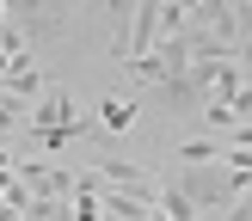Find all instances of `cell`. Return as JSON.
<instances>
[{
  "label": "cell",
  "mask_w": 252,
  "mask_h": 221,
  "mask_svg": "<svg viewBox=\"0 0 252 221\" xmlns=\"http://www.w3.org/2000/svg\"><path fill=\"white\" fill-rule=\"evenodd\" d=\"M154 37H160V6L148 0V6H129V55H123V68H135V61H148L154 55Z\"/></svg>",
  "instance_id": "cell-1"
},
{
  "label": "cell",
  "mask_w": 252,
  "mask_h": 221,
  "mask_svg": "<svg viewBox=\"0 0 252 221\" xmlns=\"http://www.w3.org/2000/svg\"><path fill=\"white\" fill-rule=\"evenodd\" d=\"M228 147H221V135H209V141H179V160L185 166H209V160H221Z\"/></svg>",
  "instance_id": "cell-3"
},
{
  "label": "cell",
  "mask_w": 252,
  "mask_h": 221,
  "mask_svg": "<svg viewBox=\"0 0 252 221\" xmlns=\"http://www.w3.org/2000/svg\"><path fill=\"white\" fill-rule=\"evenodd\" d=\"M221 221H252V196H240V203H234V209H228Z\"/></svg>",
  "instance_id": "cell-5"
},
{
  "label": "cell",
  "mask_w": 252,
  "mask_h": 221,
  "mask_svg": "<svg viewBox=\"0 0 252 221\" xmlns=\"http://www.w3.org/2000/svg\"><path fill=\"white\" fill-rule=\"evenodd\" d=\"M93 110H98V129H111V135L135 123V98H117V92H105V98H98Z\"/></svg>",
  "instance_id": "cell-2"
},
{
  "label": "cell",
  "mask_w": 252,
  "mask_h": 221,
  "mask_svg": "<svg viewBox=\"0 0 252 221\" xmlns=\"http://www.w3.org/2000/svg\"><path fill=\"white\" fill-rule=\"evenodd\" d=\"M105 209H111L117 221H148V203L129 196V191H105Z\"/></svg>",
  "instance_id": "cell-4"
}]
</instances>
